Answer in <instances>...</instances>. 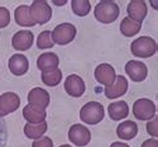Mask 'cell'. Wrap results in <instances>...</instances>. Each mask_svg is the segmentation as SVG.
I'll return each instance as SVG.
<instances>
[{
	"label": "cell",
	"mask_w": 158,
	"mask_h": 147,
	"mask_svg": "<svg viewBox=\"0 0 158 147\" xmlns=\"http://www.w3.org/2000/svg\"><path fill=\"white\" fill-rule=\"evenodd\" d=\"M127 11H128V15H129L128 18H130L134 22L142 23L147 15L148 8H147L146 2H143V0H131V2L128 4Z\"/></svg>",
	"instance_id": "obj_13"
},
{
	"label": "cell",
	"mask_w": 158,
	"mask_h": 147,
	"mask_svg": "<svg viewBox=\"0 0 158 147\" xmlns=\"http://www.w3.org/2000/svg\"><path fill=\"white\" fill-rule=\"evenodd\" d=\"M58 56L53 52H48V53H43L38 57L37 60V67L41 70L42 72H49L53 71L56 69H58Z\"/></svg>",
	"instance_id": "obj_17"
},
{
	"label": "cell",
	"mask_w": 158,
	"mask_h": 147,
	"mask_svg": "<svg viewBox=\"0 0 158 147\" xmlns=\"http://www.w3.org/2000/svg\"><path fill=\"white\" fill-rule=\"evenodd\" d=\"M31 8V15L35 24H46L52 18V9L47 2L43 0H35L32 3Z\"/></svg>",
	"instance_id": "obj_6"
},
{
	"label": "cell",
	"mask_w": 158,
	"mask_h": 147,
	"mask_svg": "<svg viewBox=\"0 0 158 147\" xmlns=\"http://www.w3.org/2000/svg\"><path fill=\"white\" fill-rule=\"evenodd\" d=\"M42 81L47 86H57L62 80V71L60 69H56L49 72H42Z\"/></svg>",
	"instance_id": "obj_24"
},
{
	"label": "cell",
	"mask_w": 158,
	"mask_h": 147,
	"mask_svg": "<svg viewBox=\"0 0 158 147\" xmlns=\"http://www.w3.org/2000/svg\"><path fill=\"white\" fill-rule=\"evenodd\" d=\"M133 114L139 121H149L156 117V104L146 98L138 99L133 105Z\"/></svg>",
	"instance_id": "obj_5"
},
{
	"label": "cell",
	"mask_w": 158,
	"mask_h": 147,
	"mask_svg": "<svg viewBox=\"0 0 158 147\" xmlns=\"http://www.w3.org/2000/svg\"><path fill=\"white\" fill-rule=\"evenodd\" d=\"M55 43L52 41V33L49 31H43L39 33L38 38H37V47L44 50V48H51L53 47Z\"/></svg>",
	"instance_id": "obj_26"
},
{
	"label": "cell",
	"mask_w": 158,
	"mask_h": 147,
	"mask_svg": "<svg viewBox=\"0 0 158 147\" xmlns=\"http://www.w3.org/2000/svg\"><path fill=\"white\" fill-rule=\"evenodd\" d=\"M140 147H158V141L156 138H149L147 141H144Z\"/></svg>",
	"instance_id": "obj_31"
},
{
	"label": "cell",
	"mask_w": 158,
	"mask_h": 147,
	"mask_svg": "<svg viewBox=\"0 0 158 147\" xmlns=\"http://www.w3.org/2000/svg\"><path fill=\"white\" fill-rule=\"evenodd\" d=\"M95 79H96V81L99 84L109 86L115 81L116 74H115V70H114V67L111 65L101 63L95 69Z\"/></svg>",
	"instance_id": "obj_12"
},
{
	"label": "cell",
	"mask_w": 158,
	"mask_h": 147,
	"mask_svg": "<svg viewBox=\"0 0 158 147\" xmlns=\"http://www.w3.org/2000/svg\"><path fill=\"white\" fill-rule=\"evenodd\" d=\"M19 105H20V98L15 93L8 91L0 95V108L5 113V115L15 112L19 108Z\"/></svg>",
	"instance_id": "obj_16"
},
{
	"label": "cell",
	"mask_w": 158,
	"mask_h": 147,
	"mask_svg": "<svg viewBox=\"0 0 158 147\" xmlns=\"http://www.w3.org/2000/svg\"><path fill=\"white\" fill-rule=\"evenodd\" d=\"M23 117L28 123H42L46 121V110H38L32 105H25L23 109Z\"/></svg>",
	"instance_id": "obj_22"
},
{
	"label": "cell",
	"mask_w": 158,
	"mask_h": 147,
	"mask_svg": "<svg viewBox=\"0 0 158 147\" xmlns=\"http://www.w3.org/2000/svg\"><path fill=\"white\" fill-rule=\"evenodd\" d=\"M34 36L29 31H19L11 38V45L18 51H27L32 47Z\"/></svg>",
	"instance_id": "obj_15"
},
{
	"label": "cell",
	"mask_w": 158,
	"mask_h": 147,
	"mask_svg": "<svg viewBox=\"0 0 158 147\" xmlns=\"http://www.w3.org/2000/svg\"><path fill=\"white\" fill-rule=\"evenodd\" d=\"M147 132L152 137H157L158 136V121L157 117H153L147 124Z\"/></svg>",
	"instance_id": "obj_28"
},
{
	"label": "cell",
	"mask_w": 158,
	"mask_h": 147,
	"mask_svg": "<svg viewBox=\"0 0 158 147\" xmlns=\"http://www.w3.org/2000/svg\"><path fill=\"white\" fill-rule=\"evenodd\" d=\"M6 143V128L5 123L0 119V147H4Z\"/></svg>",
	"instance_id": "obj_30"
},
{
	"label": "cell",
	"mask_w": 158,
	"mask_h": 147,
	"mask_svg": "<svg viewBox=\"0 0 158 147\" xmlns=\"http://www.w3.org/2000/svg\"><path fill=\"white\" fill-rule=\"evenodd\" d=\"M142 28V23L134 22L131 20L130 18H124L120 23V32L123 33V36L125 37H131V36H135Z\"/></svg>",
	"instance_id": "obj_23"
},
{
	"label": "cell",
	"mask_w": 158,
	"mask_h": 147,
	"mask_svg": "<svg viewBox=\"0 0 158 147\" xmlns=\"http://www.w3.org/2000/svg\"><path fill=\"white\" fill-rule=\"evenodd\" d=\"M108 113H109V115H110V118L113 119V121H120V119L128 117V114H129L128 104L123 100L114 102V103L109 104Z\"/></svg>",
	"instance_id": "obj_20"
},
{
	"label": "cell",
	"mask_w": 158,
	"mask_h": 147,
	"mask_svg": "<svg viewBox=\"0 0 158 147\" xmlns=\"http://www.w3.org/2000/svg\"><path fill=\"white\" fill-rule=\"evenodd\" d=\"M47 128L48 126L46 121L42 123H27L24 126V133L31 140H38L47 132Z\"/></svg>",
	"instance_id": "obj_21"
},
{
	"label": "cell",
	"mask_w": 158,
	"mask_h": 147,
	"mask_svg": "<svg viewBox=\"0 0 158 147\" xmlns=\"http://www.w3.org/2000/svg\"><path fill=\"white\" fill-rule=\"evenodd\" d=\"M14 18L18 25L20 27H33L35 25L31 15V8L28 5H19L14 11Z\"/></svg>",
	"instance_id": "obj_19"
},
{
	"label": "cell",
	"mask_w": 158,
	"mask_h": 147,
	"mask_svg": "<svg viewBox=\"0 0 158 147\" xmlns=\"http://www.w3.org/2000/svg\"><path fill=\"white\" fill-rule=\"evenodd\" d=\"M2 117H5V113L2 110V108H0V118H2Z\"/></svg>",
	"instance_id": "obj_34"
},
{
	"label": "cell",
	"mask_w": 158,
	"mask_h": 147,
	"mask_svg": "<svg viewBox=\"0 0 158 147\" xmlns=\"http://www.w3.org/2000/svg\"><path fill=\"white\" fill-rule=\"evenodd\" d=\"M119 13H120L119 5H118L115 2L104 0V2L98 3V5L95 6L94 15L100 23L109 24V23H113L118 19Z\"/></svg>",
	"instance_id": "obj_1"
},
{
	"label": "cell",
	"mask_w": 158,
	"mask_h": 147,
	"mask_svg": "<svg viewBox=\"0 0 158 147\" xmlns=\"http://www.w3.org/2000/svg\"><path fill=\"white\" fill-rule=\"evenodd\" d=\"M130 50L134 56L142 57V58H148V57H152L157 52V43L152 37L143 36L131 42Z\"/></svg>",
	"instance_id": "obj_2"
},
{
	"label": "cell",
	"mask_w": 158,
	"mask_h": 147,
	"mask_svg": "<svg viewBox=\"0 0 158 147\" xmlns=\"http://www.w3.org/2000/svg\"><path fill=\"white\" fill-rule=\"evenodd\" d=\"M9 70L13 75L15 76H22L29 69V62L28 58L24 55H20V53H17V55H13L9 58Z\"/></svg>",
	"instance_id": "obj_14"
},
{
	"label": "cell",
	"mask_w": 158,
	"mask_h": 147,
	"mask_svg": "<svg viewBox=\"0 0 158 147\" xmlns=\"http://www.w3.org/2000/svg\"><path fill=\"white\" fill-rule=\"evenodd\" d=\"M60 147H71V146H70V145H61Z\"/></svg>",
	"instance_id": "obj_35"
},
{
	"label": "cell",
	"mask_w": 158,
	"mask_h": 147,
	"mask_svg": "<svg viewBox=\"0 0 158 147\" xmlns=\"http://www.w3.org/2000/svg\"><path fill=\"white\" fill-rule=\"evenodd\" d=\"M71 5H72L73 13L78 17L87 15L91 10V4H90L89 0H72Z\"/></svg>",
	"instance_id": "obj_25"
},
{
	"label": "cell",
	"mask_w": 158,
	"mask_h": 147,
	"mask_svg": "<svg viewBox=\"0 0 158 147\" xmlns=\"http://www.w3.org/2000/svg\"><path fill=\"white\" fill-rule=\"evenodd\" d=\"M64 90L70 97L80 98L85 93L86 86H85L84 80L80 76L76 74H72V75L67 76V79L64 80Z\"/></svg>",
	"instance_id": "obj_9"
},
{
	"label": "cell",
	"mask_w": 158,
	"mask_h": 147,
	"mask_svg": "<svg viewBox=\"0 0 158 147\" xmlns=\"http://www.w3.org/2000/svg\"><path fill=\"white\" fill-rule=\"evenodd\" d=\"M10 23V13L6 8L0 6V28H5Z\"/></svg>",
	"instance_id": "obj_27"
},
{
	"label": "cell",
	"mask_w": 158,
	"mask_h": 147,
	"mask_svg": "<svg viewBox=\"0 0 158 147\" xmlns=\"http://www.w3.org/2000/svg\"><path fill=\"white\" fill-rule=\"evenodd\" d=\"M128 80L125 79V76L123 75H118L115 81L109 85V86H105V97L109 98V99H115V98H119L123 97L127 90H128Z\"/></svg>",
	"instance_id": "obj_11"
},
{
	"label": "cell",
	"mask_w": 158,
	"mask_h": 147,
	"mask_svg": "<svg viewBox=\"0 0 158 147\" xmlns=\"http://www.w3.org/2000/svg\"><path fill=\"white\" fill-rule=\"evenodd\" d=\"M28 103L38 110H46L49 104V94L42 88H34L28 94Z\"/></svg>",
	"instance_id": "obj_8"
},
{
	"label": "cell",
	"mask_w": 158,
	"mask_h": 147,
	"mask_svg": "<svg viewBox=\"0 0 158 147\" xmlns=\"http://www.w3.org/2000/svg\"><path fill=\"white\" fill-rule=\"evenodd\" d=\"M55 4H58V5H62V4H66V0L64 2H53Z\"/></svg>",
	"instance_id": "obj_33"
},
{
	"label": "cell",
	"mask_w": 158,
	"mask_h": 147,
	"mask_svg": "<svg viewBox=\"0 0 158 147\" xmlns=\"http://www.w3.org/2000/svg\"><path fill=\"white\" fill-rule=\"evenodd\" d=\"M69 140L78 147L86 146L91 140V133L87 127L82 124H73L69 131Z\"/></svg>",
	"instance_id": "obj_7"
},
{
	"label": "cell",
	"mask_w": 158,
	"mask_h": 147,
	"mask_svg": "<svg viewBox=\"0 0 158 147\" xmlns=\"http://www.w3.org/2000/svg\"><path fill=\"white\" fill-rule=\"evenodd\" d=\"M104 106L98 102L86 103L80 110V118L86 124H98L104 119Z\"/></svg>",
	"instance_id": "obj_3"
},
{
	"label": "cell",
	"mask_w": 158,
	"mask_h": 147,
	"mask_svg": "<svg viewBox=\"0 0 158 147\" xmlns=\"http://www.w3.org/2000/svg\"><path fill=\"white\" fill-rule=\"evenodd\" d=\"M125 71L128 74V76L133 80L135 83H139V81H143L146 80L147 75H148V69L147 66L144 65L143 62L140 61H135V60H131V61H128L127 65H125Z\"/></svg>",
	"instance_id": "obj_10"
},
{
	"label": "cell",
	"mask_w": 158,
	"mask_h": 147,
	"mask_svg": "<svg viewBox=\"0 0 158 147\" xmlns=\"http://www.w3.org/2000/svg\"><path fill=\"white\" fill-rule=\"evenodd\" d=\"M110 147H130V146H128L127 143H123V142H114L110 145Z\"/></svg>",
	"instance_id": "obj_32"
},
{
	"label": "cell",
	"mask_w": 158,
	"mask_h": 147,
	"mask_svg": "<svg viewBox=\"0 0 158 147\" xmlns=\"http://www.w3.org/2000/svg\"><path fill=\"white\" fill-rule=\"evenodd\" d=\"M51 33H52V41H53V43L64 46L75 39L76 27L71 23H62V24H58Z\"/></svg>",
	"instance_id": "obj_4"
},
{
	"label": "cell",
	"mask_w": 158,
	"mask_h": 147,
	"mask_svg": "<svg viewBox=\"0 0 158 147\" xmlns=\"http://www.w3.org/2000/svg\"><path fill=\"white\" fill-rule=\"evenodd\" d=\"M32 147H53V142L49 137H41L38 140H34Z\"/></svg>",
	"instance_id": "obj_29"
},
{
	"label": "cell",
	"mask_w": 158,
	"mask_h": 147,
	"mask_svg": "<svg viewBox=\"0 0 158 147\" xmlns=\"http://www.w3.org/2000/svg\"><path fill=\"white\" fill-rule=\"evenodd\" d=\"M138 133V126L133 121H125L120 123L116 128V135L122 140H133Z\"/></svg>",
	"instance_id": "obj_18"
}]
</instances>
